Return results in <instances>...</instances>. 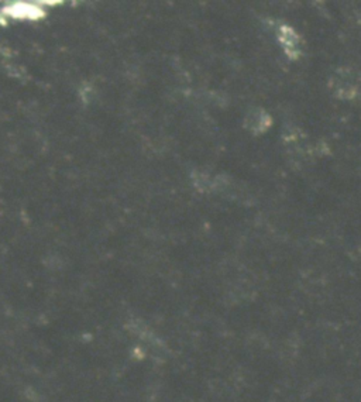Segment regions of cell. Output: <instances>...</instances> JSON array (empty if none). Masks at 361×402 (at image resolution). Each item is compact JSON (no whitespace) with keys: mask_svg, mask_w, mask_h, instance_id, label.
Instances as JSON below:
<instances>
[{"mask_svg":"<svg viewBox=\"0 0 361 402\" xmlns=\"http://www.w3.org/2000/svg\"><path fill=\"white\" fill-rule=\"evenodd\" d=\"M7 12L14 16H24V17H35L37 14H41V10H38L34 6H28V5H14L10 9H7Z\"/></svg>","mask_w":361,"mask_h":402,"instance_id":"obj_1","label":"cell"}]
</instances>
